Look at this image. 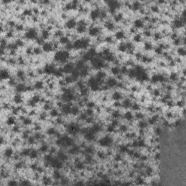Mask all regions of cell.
<instances>
[{"mask_svg":"<svg viewBox=\"0 0 186 186\" xmlns=\"http://www.w3.org/2000/svg\"><path fill=\"white\" fill-rule=\"evenodd\" d=\"M130 110L132 111V112L140 111L142 110V105L139 102H137V101H134V102H132V106H131L130 108Z\"/></svg>","mask_w":186,"mask_h":186,"instance_id":"cell-16","label":"cell"},{"mask_svg":"<svg viewBox=\"0 0 186 186\" xmlns=\"http://www.w3.org/2000/svg\"><path fill=\"white\" fill-rule=\"evenodd\" d=\"M33 54H34V56H36V57L42 56L44 54L42 47L38 46V45H34V47H33Z\"/></svg>","mask_w":186,"mask_h":186,"instance_id":"cell-15","label":"cell"},{"mask_svg":"<svg viewBox=\"0 0 186 186\" xmlns=\"http://www.w3.org/2000/svg\"><path fill=\"white\" fill-rule=\"evenodd\" d=\"M175 107L179 109L185 108V99H178L175 101Z\"/></svg>","mask_w":186,"mask_h":186,"instance_id":"cell-18","label":"cell"},{"mask_svg":"<svg viewBox=\"0 0 186 186\" xmlns=\"http://www.w3.org/2000/svg\"><path fill=\"white\" fill-rule=\"evenodd\" d=\"M39 37H42L45 42L50 41L51 37H52V33L47 30L46 29H42L39 32Z\"/></svg>","mask_w":186,"mask_h":186,"instance_id":"cell-10","label":"cell"},{"mask_svg":"<svg viewBox=\"0 0 186 186\" xmlns=\"http://www.w3.org/2000/svg\"><path fill=\"white\" fill-rule=\"evenodd\" d=\"M4 123H5V124L7 125V126L12 127V126H13L14 125H15L18 123V119H17L16 117L10 114V115L7 116V118H5Z\"/></svg>","mask_w":186,"mask_h":186,"instance_id":"cell-6","label":"cell"},{"mask_svg":"<svg viewBox=\"0 0 186 186\" xmlns=\"http://www.w3.org/2000/svg\"><path fill=\"white\" fill-rule=\"evenodd\" d=\"M132 26H134L135 29H137L138 31H142L144 29L145 23L143 22L141 18H134L132 21Z\"/></svg>","mask_w":186,"mask_h":186,"instance_id":"cell-3","label":"cell"},{"mask_svg":"<svg viewBox=\"0 0 186 186\" xmlns=\"http://www.w3.org/2000/svg\"><path fill=\"white\" fill-rule=\"evenodd\" d=\"M144 38H143V35L141 34V31H139L137 34H134L132 37V39H131V41L133 42L135 45H140V44H142L144 41Z\"/></svg>","mask_w":186,"mask_h":186,"instance_id":"cell-7","label":"cell"},{"mask_svg":"<svg viewBox=\"0 0 186 186\" xmlns=\"http://www.w3.org/2000/svg\"><path fill=\"white\" fill-rule=\"evenodd\" d=\"M96 106H97V103L95 102V101H93V100H90V101H89L88 102L86 103V108H87L95 109Z\"/></svg>","mask_w":186,"mask_h":186,"instance_id":"cell-21","label":"cell"},{"mask_svg":"<svg viewBox=\"0 0 186 186\" xmlns=\"http://www.w3.org/2000/svg\"><path fill=\"white\" fill-rule=\"evenodd\" d=\"M123 119L125 122H128L134 119V112H132L131 110H125L123 111L122 114Z\"/></svg>","mask_w":186,"mask_h":186,"instance_id":"cell-8","label":"cell"},{"mask_svg":"<svg viewBox=\"0 0 186 186\" xmlns=\"http://www.w3.org/2000/svg\"><path fill=\"white\" fill-rule=\"evenodd\" d=\"M132 102L133 101L129 98H125L121 101V109L123 111L125 110H130V108L132 106Z\"/></svg>","mask_w":186,"mask_h":186,"instance_id":"cell-9","label":"cell"},{"mask_svg":"<svg viewBox=\"0 0 186 186\" xmlns=\"http://www.w3.org/2000/svg\"><path fill=\"white\" fill-rule=\"evenodd\" d=\"M50 118H56L57 117L60 116L61 115V112H60V109L57 108H53L51 111H50L49 113Z\"/></svg>","mask_w":186,"mask_h":186,"instance_id":"cell-13","label":"cell"},{"mask_svg":"<svg viewBox=\"0 0 186 186\" xmlns=\"http://www.w3.org/2000/svg\"><path fill=\"white\" fill-rule=\"evenodd\" d=\"M109 75L110 76H114L116 77V76H118V74L121 73V71H120V66H117V65H111V67L110 68L108 71Z\"/></svg>","mask_w":186,"mask_h":186,"instance_id":"cell-12","label":"cell"},{"mask_svg":"<svg viewBox=\"0 0 186 186\" xmlns=\"http://www.w3.org/2000/svg\"><path fill=\"white\" fill-rule=\"evenodd\" d=\"M175 52L176 55L179 57H185V54H186V50L185 47L184 46H180L176 47L175 49Z\"/></svg>","mask_w":186,"mask_h":186,"instance_id":"cell-14","label":"cell"},{"mask_svg":"<svg viewBox=\"0 0 186 186\" xmlns=\"http://www.w3.org/2000/svg\"><path fill=\"white\" fill-rule=\"evenodd\" d=\"M113 37L114 39L116 40L117 42H122L124 41L125 38H126V31H124V29H119V30L116 31L113 33Z\"/></svg>","mask_w":186,"mask_h":186,"instance_id":"cell-2","label":"cell"},{"mask_svg":"<svg viewBox=\"0 0 186 186\" xmlns=\"http://www.w3.org/2000/svg\"><path fill=\"white\" fill-rule=\"evenodd\" d=\"M84 111V113L87 114V116H95V109L93 108H85L83 110Z\"/></svg>","mask_w":186,"mask_h":186,"instance_id":"cell-20","label":"cell"},{"mask_svg":"<svg viewBox=\"0 0 186 186\" xmlns=\"http://www.w3.org/2000/svg\"><path fill=\"white\" fill-rule=\"evenodd\" d=\"M58 42H59V43H60V45H62V46H65V45H66L67 44H68L69 42H71V40L70 39V38H68V37H66L65 35H64V36H62V37H60V39H59Z\"/></svg>","mask_w":186,"mask_h":186,"instance_id":"cell-19","label":"cell"},{"mask_svg":"<svg viewBox=\"0 0 186 186\" xmlns=\"http://www.w3.org/2000/svg\"><path fill=\"white\" fill-rule=\"evenodd\" d=\"M42 49L43 50L44 53L45 54H51V53H54L53 51V47L52 43L51 41H46L45 43L42 45Z\"/></svg>","mask_w":186,"mask_h":186,"instance_id":"cell-4","label":"cell"},{"mask_svg":"<svg viewBox=\"0 0 186 186\" xmlns=\"http://www.w3.org/2000/svg\"><path fill=\"white\" fill-rule=\"evenodd\" d=\"M143 7L141 1H132V12L137 13L140 9Z\"/></svg>","mask_w":186,"mask_h":186,"instance_id":"cell-11","label":"cell"},{"mask_svg":"<svg viewBox=\"0 0 186 186\" xmlns=\"http://www.w3.org/2000/svg\"><path fill=\"white\" fill-rule=\"evenodd\" d=\"M77 26V20L74 18H70L64 23V30L73 31Z\"/></svg>","mask_w":186,"mask_h":186,"instance_id":"cell-1","label":"cell"},{"mask_svg":"<svg viewBox=\"0 0 186 186\" xmlns=\"http://www.w3.org/2000/svg\"><path fill=\"white\" fill-rule=\"evenodd\" d=\"M137 129H145L146 128H148L149 126L148 122H147L146 119H143V120H140V121H137Z\"/></svg>","mask_w":186,"mask_h":186,"instance_id":"cell-17","label":"cell"},{"mask_svg":"<svg viewBox=\"0 0 186 186\" xmlns=\"http://www.w3.org/2000/svg\"><path fill=\"white\" fill-rule=\"evenodd\" d=\"M33 85H34V90L35 91L41 92L45 89V87H46V84H45V82L43 80H42L41 79H36L34 80V83H33Z\"/></svg>","mask_w":186,"mask_h":186,"instance_id":"cell-5","label":"cell"}]
</instances>
